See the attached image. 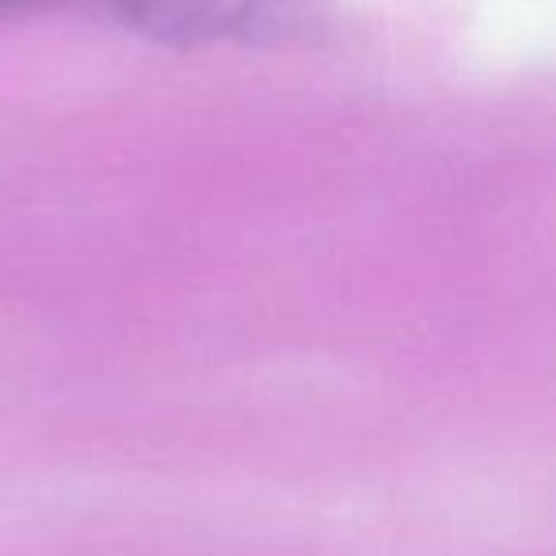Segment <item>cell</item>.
<instances>
[{
	"mask_svg": "<svg viewBox=\"0 0 556 556\" xmlns=\"http://www.w3.org/2000/svg\"><path fill=\"white\" fill-rule=\"evenodd\" d=\"M126 16L164 39L278 31L294 20V0H126Z\"/></svg>",
	"mask_w": 556,
	"mask_h": 556,
	"instance_id": "obj_1",
	"label": "cell"
}]
</instances>
